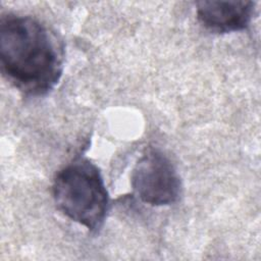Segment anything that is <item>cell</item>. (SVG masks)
Masks as SVG:
<instances>
[{
	"label": "cell",
	"instance_id": "6da1fadb",
	"mask_svg": "<svg viewBox=\"0 0 261 261\" xmlns=\"http://www.w3.org/2000/svg\"><path fill=\"white\" fill-rule=\"evenodd\" d=\"M63 60V45L46 24L28 15L1 17V71L20 92L42 96L53 90L61 77Z\"/></svg>",
	"mask_w": 261,
	"mask_h": 261
},
{
	"label": "cell",
	"instance_id": "7a4b0ae2",
	"mask_svg": "<svg viewBox=\"0 0 261 261\" xmlns=\"http://www.w3.org/2000/svg\"><path fill=\"white\" fill-rule=\"evenodd\" d=\"M57 208L69 219L97 231L104 223L109 197L99 168L87 159L63 167L53 184Z\"/></svg>",
	"mask_w": 261,
	"mask_h": 261
},
{
	"label": "cell",
	"instance_id": "3957f363",
	"mask_svg": "<svg viewBox=\"0 0 261 261\" xmlns=\"http://www.w3.org/2000/svg\"><path fill=\"white\" fill-rule=\"evenodd\" d=\"M130 178L134 191L144 203L170 205L179 198L180 178L173 164L159 150H147L136 163Z\"/></svg>",
	"mask_w": 261,
	"mask_h": 261
},
{
	"label": "cell",
	"instance_id": "277c9868",
	"mask_svg": "<svg viewBox=\"0 0 261 261\" xmlns=\"http://www.w3.org/2000/svg\"><path fill=\"white\" fill-rule=\"evenodd\" d=\"M254 6L252 1H201L197 3V18L212 32H238L249 25Z\"/></svg>",
	"mask_w": 261,
	"mask_h": 261
}]
</instances>
